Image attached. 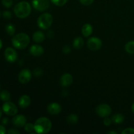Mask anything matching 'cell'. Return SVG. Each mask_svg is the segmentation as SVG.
I'll use <instances>...</instances> for the list:
<instances>
[{
  "instance_id": "obj_1",
  "label": "cell",
  "mask_w": 134,
  "mask_h": 134,
  "mask_svg": "<svg viewBox=\"0 0 134 134\" xmlns=\"http://www.w3.org/2000/svg\"><path fill=\"white\" fill-rule=\"evenodd\" d=\"M52 122L49 119L44 116L39 118L34 124V131L36 133H47L52 129Z\"/></svg>"
},
{
  "instance_id": "obj_2",
  "label": "cell",
  "mask_w": 134,
  "mask_h": 134,
  "mask_svg": "<svg viewBox=\"0 0 134 134\" xmlns=\"http://www.w3.org/2000/svg\"><path fill=\"white\" fill-rule=\"evenodd\" d=\"M31 7L27 1H21L18 3L14 7V13L19 18H26L31 14Z\"/></svg>"
},
{
  "instance_id": "obj_3",
  "label": "cell",
  "mask_w": 134,
  "mask_h": 134,
  "mask_svg": "<svg viewBox=\"0 0 134 134\" xmlns=\"http://www.w3.org/2000/svg\"><path fill=\"white\" fill-rule=\"evenodd\" d=\"M30 42V37L24 33H19L12 39V44L18 49H24L28 46Z\"/></svg>"
},
{
  "instance_id": "obj_4",
  "label": "cell",
  "mask_w": 134,
  "mask_h": 134,
  "mask_svg": "<svg viewBox=\"0 0 134 134\" xmlns=\"http://www.w3.org/2000/svg\"><path fill=\"white\" fill-rule=\"evenodd\" d=\"M53 22V16L50 13H45L41 14L37 19V25L42 30L49 28Z\"/></svg>"
},
{
  "instance_id": "obj_5",
  "label": "cell",
  "mask_w": 134,
  "mask_h": 134,
  "mask_svg": "<svg viewBox=\"0 0 134 134\" xmlns=\"http://www.w3.org/2000/svg\"><path fill=\"white\" fill-rule=\"evenodd\" d=\"M96 114L100 117H107L111 115L112 112L111 107L106 103H102L98 105L96 109Z\"/></svg>"
},
{
  "instance_id": "obj_6",
  "label": "cell",
  "mask_w": 134,
  "mask_h": 134,
  "mask_svg": "<svg viewBox=\"0 0 134 134\" xmlns=\"http://www.w3.org/2000/svg\"><path fill=\"white\" fill-rule=\"evenodd\" d=\"M2 110L6 115L9 116H14L18 113V108L16 105L13 102H8V101L3 103Z\"/></svg>"
},
{
  "instance_id": "obj_7",
  "label": "cell",
  "mask_w": 134,
  "mask_h": 134,
  "mask_svg": "<svg viewBox=\"0 0 134 134\" xmlns=\"http://www.w3.org/2000/svg\"><path fill=\"white\" fill-rule=\"evenodd\" d=\"M87 47L90 51H97L102 47V41L99 38L92 37L87 41Z\"/></svg>"
},
{
  "instance_id": "obj_8",
  "label": "cell",
  "mask_w": 134,
  "mask_h": 134,
  "mask_svg": "<svg viewBox=\"0 0 134 134\" xmlns=\"http://www.w3.org/2000/svg\"><path fill=\"white\" fill-rule=\"evenodd\" d=\"M32 5L38 11H44L49 7L50 2L48 0H33Z\"/></svg>"
},
{
  "instance_id": "obj_9",
  "label": "cell",
  "mask_w": 134,
  "mask_h": 134,
  "mask_svg": "<svg viewBox=\"0 0 134 134\" xmlns=\"http://www.w3.org/2000/svg\"><path fill=\"white\" fill-rule=\"evenodd\" d=\"M32 74L30 70L28 69H24L21 71L18 74V81L22 84H27L28 83L31 79Z\"/></svg>"
},
{
  "instance_id": "obj_10",
  "label": "cell",
  "mask_w": 134,
  "mask_h": 134,
  "mask_svg": "<svg viewBox=\"0 0 134 134\" xmlns=\"http://www.w3.org/2000/svg\"><path fill=\"white\" fill-rule=\"evenodd\" d=\"M4 55L7 61L10 63H14L18 58V54L16 51L11 47H8L5 49Z\"/></svg>"
},
{
  "instance_id": "obj_11",
  "label": "cell",
  "mask_w": 134,
  "mask_h": 134,
  "mask_svg": "<svg viewBox=\"0 0 134 134\" xmlns=\"http://www.w3.org/2000/svg\"><path fill=\"white\" fill-rule=\"evenodd\" d=\"M47 109L48 113L51 115H56L60 113V112L62 111V107L59 103L53 102V103H51L48 105Z\"/></svg>"
},
{
  "instance_id": "obj_12",
  "label": "cell",
  "mask_w": 134,
  "mask_h": 134,
  "mask_svg": "<svg viewBox=\"0 0 134 134\" xmlns=\"http://www.w3.org/2000/svg\"><path fill=\"white\" fill-rule=\"evenodd\" d=\"M73 81V76L70 73H64L60 77V85L64 86V87H68V86H70L71 85Z\"/></svg>"
},
{
  "instance_id": "obj_13",
  "label": "cell",
  "mask_w": 134,
  "mask_h": 134,
  "mask_svg": "<svg viewBox=\"0 0 134 134\" xmlns=\"http://www.w3.org/2000/svg\"><path fill=\"white\" fill-rule=\"evenodd\" d=\"M13 124L17 128H22L26 124V119L24 115H18L14 116L12 120Z\"/></svg>"
},
{
  "instance_id": "obj_14",
  "label": "cell",
  "mask_w": 134,
  "mask_h": 134,
  "mask_svg": "<svg viewBox=\"0 0 134 134\" xmlns=\"http://www.w3.org/2000/svg\"><path fill=\"white\" fill-rule=\"evenodd\" d=\"M30 52L34 56H41L44 53V48L39 44H34L30 48Z\"/></svg>"
},
{
  "instance_id": "obj_15",
  "label": "cell",
  "mask_w": 134,
  "mask_h": 134,
  "mask_svg": "<svg viewBox=\"0 0 134 134\" xmlns=\"http://www.w3.org/2000/svg\"><path fill=\"white\" fill-rule=\"evenodd\" d=\"M18 104L21 108H27L31 104V98L27 95L22 96L18 100Z\"/></svg>"
},
{
  "instance_id": "obj_16",
  "label": "cell",
  "mask_w": 134,
  "mask_h": 134,
  "mask_svg": "<svg viewBox=\"0 0 134 134\" xmlns=\"http://www.w3.org/2000/svg\"><path fill=\"white\" fill-rule=\"evenodd\" d=\"M82 34L85 37H88L92 35L93 32V27L90 24H85L82 27L81 30Z\"/></svg>"
},
{
  "instance_id": "obj_17",
  "label": "cell",
  "mask_w": 134,
  "mask_h": 134,
  "mask_svg": "<svg viewBox=\"0 0 134 134\" xmlns=\"http://www.w3.org/2000/svg\"><path fill=\"white\" fill-rule=\"evenodd\" d=\"M33 40L36 43H41L45 39V35L44 33L42 32L41 31H37L34 32L33 34Z\"/></svg>"
},
{
  "instance_id": "obj_18",
  "label": "cell",
  "mask_w": 134,
  "mask_h": 134,
  "mask_svg": "<svg viewBox=\"0 0 134 134\" xmlns=\"http://www.w3.org/2000/svg\"><path fill=\"white\" fill-rule=\"evenodd\" d=\"M124 115L120 113H116L115 115H113V116L111 117V120H112V122L115 123L116 124H119L122 123L124 121Z\"/></svg>"
},
{
  "instance_id": "obj_19",
  "label": "cell",
  "mask_w": 134,
  "mask_h": 134,
  "mask_svg": "<svg viewBox=\"0 0 134 134\" xmlns=\"http://www.w3.org/2000/svg\"><path fill=\"white\" fill-rule=\"evenodd\" d=\"M84 45V40L81 37H77L73 40V46L76 49H81Z\"/></svg>"
},
{
  "instance_id": "obj_20",
  "label": "cell",
  "mask_w": 134,
  "mask_h": 134,
  "mask_svg": "<svg viewBox=\"0 0 134 134\" xmlns=\"http://www.w3.org/2000/svg\"><path fill=\"white\" fill-rule=\"evenodd\" d=\"M78 116L77 115H75V114H70L67 117V122L69 124H71V125L75 124L78 122Z\"/></svg>"
},
{
  "instance_id": "obj_21",
  "label": "cell",
  "mask_w": 134,
  "mask_h": 134,
  "mask_svg": "<svg viewBox=\"0 0 134 134\" xmlns=\"http://www.w3.org/2000/svg\"><path fill=\"white\" fill-rule=\"evenodd\" d=\"M125 51L130 54H134V41L128 42L125 45Z\"/></svg>"
},
{
  "instance_id": "obj_22",
  "label": "cell",
  "mask_w": 134,
  "mask_h": 134,
  "mask_svg": "<svg viewBox=\"0 0 134 134\" xmlns=\"http://www.w3.org/2000/svg\"><path fill=\"white\" fill-rule=\"evenodd\" d=\"M5 31L9 35H13L16 31L15 26L12 24H9L5 26Z\"/></svg>"
},
{
  "instance_id": "obj_23",
  "label": "cell",
  "mask_w": 134,
  "mask_h": 134,
  "mask_svg": "<svg viewBox=\"0 0 134 134\" xmlns=\"http://www.w3.org/2000/svg\"><path fill=\"white\" fill-rule=\"evenodd\" d=\"M10 94L7 90H3L1 93H0V99L4 102H7L10 99Z\"/></svg>"
},
{
  "instance_id": "obj_24",
  "label": "cell",
  "mask_w": 134,
  "mask_h": 134,
  "mask_svg": "<svg viewBox=\"0 0 134 134\" xmlns=\"http://www.w3.org/2000/svg\"><path fill=\"white\" fill-rule=\"evenodd\" d=\"M51 1L54 5H56V6L62 7L66 4L68 0H51Z\"/></svg>"
},
{
  "instance_id": "obj_25",
  "label": "cell",
  "mask_w": 134,
  "mask_h": 134,
  "mask_svg": "<svg viewBox=\"0 0 134 134\" xmlns=\"http://www.w3.org/2000/svg\"><path fill=\"white\" fill-rule=\"evenodd\" d=\"M24 130L27 132L31 133L33 131H34V124L32 123H27L24 126Z\"/></svg>"
},
{
  "instance_id": "obj_26",
  "label": "cell",
  "mask_w": 134,
  "mask_h": 134,
  "mask_svg": "<svg viewBox=\"0 0 134 134\" xmlns=\"http://www.w3.org/2000/svg\"><path fill=\"white\" fill-rule=\"evenodd\" d=\"M1 2H2V4L3 5V6L7 8L10 7L13 5V0H2Z\"/></svg>"
},
{
  "instance_id": "obj_27",
  "label": "cell",
  "mask_w": 134,
  "mask_h": 134,
  "mask_svg": "<svg viewBox=\"0 0 134 134\" xmlns=\"http://www.w3.org/2000/svg\"><path fill=\"white\" fill-rule=\"evenodd\" d=\"M122 134H134V128H125V129L122 132Z\"/></svg>"
},
{
  "instance_id": "obj_28",
  "label": "cell",
  "mask_w": 134,
  "mask_h": 134,
  "mask_svg": "<svg viewBox=\"0 0 134 134\" xmlns=\"http://www.w3.org/2000/svg\"><path fill=\"white\" fill-rule=\"evenodd\" d=\"M79 1L82 5L88 6V5H92L94 3V0H79Z\"/></svg>"
},
{
  "instance_id": "obj_29",
  "label": "cell",
  "mask_w": 134,
  "mask_h": 134,
  "mask_svg": "<svg viewBox=\"0 0 134 134\" xmlns=\"http://www.w3.org/2000/svg\"><path fill=\"white\" fill-rule=\"evenodd\" d=\"M3 16L7 20H9L12 18V14L9 10H5L3 13Z\"/></svg>"
},
{
  "instance_id": "obj_30",
  "label": "cell",
  "mask_w": 134,
  "mask_h": 134,
  "mask_svg": "<svg viewBox=\"0 0 134 134\" xmlns=\"http://www.w3.org/2000/svg\"><path fill=\"white\" fill-rule=\"evenodd\" d=\"M42 74H43V70L41 69H40V68H36V69L34 70V75L35 77H39Z\"/></svg>"
},
{
  "instance_id": "obj_31",
  "label": "cell",
  "mask_w": 134,
  "mask_h": 134,
  "mask_svg": "<svg viewBox=\"0 0 134 134\" xmlns=\"http://www.w3.org/2000/svg\"><path fill=\"white\" fill-rule=\"evenodd\" d=\"M111 122H112V120H111V119H109L108 116L104 118V120H103V124H104V125H105L106 126H109L111 125Z\"/></svg>"
},
{
  "instance_id": "obj_32",
  "label": "cell",
  "mask_w": 134,
  "mask_h": 134,
  "mask_svg": "<svg viewBox=\"0 0 134 134\" xmlns=\"http://www.w3.org/2000/svg\"><path fill=\"white\" fill-rule=\"evenodd\" d=\"M63 52L65 54H69L71 52L70 47L68 45H65L63 47Z\"/></svg>"
},
{
  "instance_id": "obj_33",
  "label": "cell",
  "mask_w": 134,
  "mask_h": 134,
  "mask_svg": "<svg viewBox=\"0 0 134 134\" xmlns=\"http://www.w3.org/2000/svg\"><path fill=\"white\" fill-rule=\"evenodd\" d=\"M8 133L9 134H19L20 132L19 131L16 130L10 129L8 131Z\"/></svg>"
},
{
  "instance_id": "obj_34",
  "label": "cell",
  "mask_w": 134,
  "mask_h": 134,
  "mask_svg": "<svg viewBox=\"0 0 134 134\" xmlns=\"http://www.w3.org/2000/svg\"><path fill=\"white\" fill-rule=\"evenodd\" d=\"M6 133L5 128L2 125H0V134H5Z\"/></svg>"
},
{
  "instance_id": "obj_35",
  "label": "cell",
  "mask_w": 134,
  "mask_h": 134,
  "mask_svg": "<svg viewBox=\"0 0 134 134\" xmlns=\"http://www.w3.org/2000/svg\"><path fill=\"white\" fill-rule=\"evenodd\" d=\"M47 36L49 38L53 37L54 36V32L52 31H48V33H47Z\"/></svg>"
},
{
  "instance_id": "obj_36",
  "label": "cell",
  "mask_w": 134,
  "mask_h": 134,
  "mask_svg": "<svg viewBox=\"0 0 134 134\" xmlns=\"http://www.w3.org/2000/svg\"><path fill=\"white\" fill-rule=\"evenodd\" d=\"M2 123L3 124H5V125L8 124V123H9V120H8L7 118H4L2 120Z\"/></svg>"
},
{
  "instance_id": "obj_37",
  "label": "cell",
  "mask_w": 134,
  "mask_h": 134,
  "mask_svg": "<svg viewBox=\"0 0 134 134\" xmlns=\"http://www.w3.org/2000/svg\"><path fill=\"white\" fill-rule=\"evenodd\" d=\"M107 133H109V134H117V132H115V131H111V132H109Z\"/></svg>"
},
{
  "instance_id": "obj_38",
  "label": "cell",
  "mask_w": 134,
  "mask_h": 134,
  "mask_svg": "<svg viewBox=\"0 0 134 134\" xmlns=\"http://www.w3.org/2000/svg\"><path fill=\"white\" fill-rule=\"evenodd\" d=\"M132 112H133V113H134V102L132 105Z\"/></svg>"
},
{
  "instance_id": "obj_39",
  "label": "cell",
  "mask_w": 134,
  "mask_h": 134,
  "mask_svg": "<svg viewBox=\"0 0 134 134\" xmlns=\"http://www.w3.org/2000/svg\"><path fill=\"white\" fill-rule=\"evenodd\" d=\"M2 45H3L2 41H1V39H0V49H1V48H2Z\"/></svg>"
},
{
  "instance_id": "obj_40",
  "label": "cell",
  "mask_w": 134,
  "mask_h": 134,
  "mask_svg": "<svg viewBox=\"0 0 134 134\" xmlns=\"http://www.w3.org/2000/svg\"><path fill=\"white\" fill-rule=\"evenodd\" d=\"M1 116H2V111H1V109L0 107V119H1Z\"/></svg>"
},
{
  "instance_id": "obj_41",
  "label": "cell",
  "mask_w": 134,
  "mask_h": 134,
  "mask_svg": "<svg viewBox=\"0 0 134 134\" xmlns=\"http://www.w3.org/2000/svg\"><path fill=\"white\" fill-rule=\"evenodd\" d=\"M0 16H1V14H0Z\"/></svg>"
}]
</instances>
